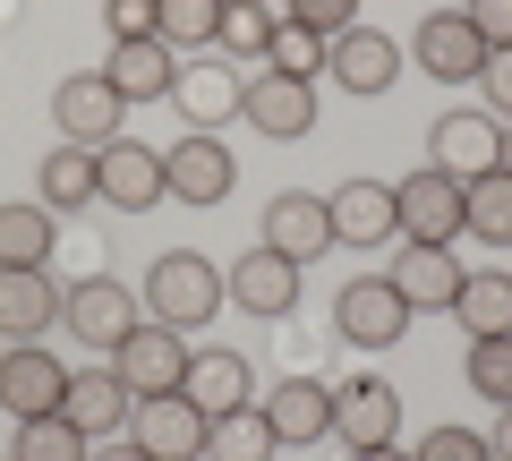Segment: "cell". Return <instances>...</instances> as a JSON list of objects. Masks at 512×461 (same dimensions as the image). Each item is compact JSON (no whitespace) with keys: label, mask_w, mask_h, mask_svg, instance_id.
Returning <instances> with one entry per match:
<instances>
[{"label":"cell","mask_w":512,"mask_h":461,"mask_svg":"<svg viewBox=\"0 0 512 461\" xmlns=\"http://www.w3.org/2000/svg\"><path fill=\"white\" fill-rule=\"evenodd\" d=\"M146 316L154 325H171V333H197V325H214L222 308H231V291H222V265H205L197 248H171V257H154V274H146Z\"/></svg>","instance_id":"cell-1"},{"label":"cell","mask_w":512,"mask_h":461,"mask_svg":"<svg viewBox=\"0 0 512 461\" xmlns=\"http://www.w3.org/2000/svg\"><path fill=\"white\" fill-rule=\"evenodd\" d=\"M60 325H69V342H86V351H120L128 333L146 325V299L128 291L120 274H86V282H69L60 291Z\"/></svg>","instance_id":"cell-2"},{"label":"cell","mask_w":512,"mask_h":461,"mask_svg":"<svg viewBox=\"0 0 512 461\" xmlns=\"http://www.w3.org/2000/svg\"><path fill=\"white\" fill-rule=\"evenodd\" d=\"M402 333H410V299L384 274L342 282V299H333V342H350V351H393Z\"/></svg>","instance_id":"cell-3"},{"label":"cell","mask_w":512,"mask_h":461,"mask_svg":"<svg viewBox=\"0 0 512 461\" xmlns=\"http://www.w3.org/2000/svg\"><path fill=\"white\" fill-rule=\"evenodd\" d=\"M410 60H419L436 86H478V69H487V35L470 26V9H427V18L410 26Z\"/></svg>","instance_id":"cell-4"},{"label":"cell","mask_w":512,"mask_h":461,"mask_svg":"<svg viewBox=\"0 0 512 461\" xmlns=\"http://www.w3.org/2000/svg\"><path fill=\"white\" fill-rule=\"evenodd\" d=\"M120 120H128V103L111 94L103 69H69V77L52 86V129H60V146H111Z\"/></svg>","instance_id":"cell-5"},{"label":"cell","mask_w":512,"mask_h":461,"mask_svg":"<svg viewBox=\"0 0 512 461\" xmlns=\"http://www.w3.org/2000/svg\"><path fill=\"white\" fill-rule=\"evenodd\" d=\"M239 120H248L256 137L291 146V137L316 129V86L308 77H282V69H256V77H239Z\"/></svg>","instance_id":"cell-6"},{"label":"cell","mask_w":512,"mask_h":461,"mask_svg":"<svg viewBox=\"0 0 512 461\" xmlns=\"http://www.w3.org/2000/svg\"><path fill=\"white\" fill-rule=\"evenodd\" d=\"M111 368H120V385H128V402H154V393H180L188 385V333H171V325H137L111 351Z\"/></svg>","instance_id":"cell-7"},{"label":"cell","mask_w":512,"mask_h":461,"mask_svg":"<svg viewBox=\"0 0 512 461\" xmlns=\"http://www.w3.org/2000/svg\"><path fill=\"white\" fill-rule=\"evenodd\" d=\"M231 180H239V154L222 146L214 129H188L180 146H163V188L180 205H222V197H231Z\"/></svg>","instance_id":"cell-8"},{"label":"cell","mask_w":512,"mask_h":461,"mask_svg":"<svg viewBox=\"0 0 512 461\" xmlns=\"http://www.w3.org/2000/svg\"><path fill=\"white\" fill-rule=\"evenodd\" d=\"M94 197L120 205V214H146V205H163V154L137 146V137H111V146H94Z\"/></svg>","instance_id":"cell-9"},{"label":"cell","mask_w":512,"mask_h":461,"mask_svg":"<svg viewBox=\"0 0 512 461\" xmlns=\"http://www.w3.org/2000/svg\"><path fill=\"white\" fill-rule=\"evenodd\" d=\"M128 444L154 461H205V410L188 393H154V402L128 410Z\"/></svg>","instance_id":"cell-10"},{"label":"cell","mask_w":512,"mask_h":461,"mask_svg":"<svg viewBox=\"0 0 512 461\" xmlns=\"http://www.w3.org/2000/svg\"><path fill=\"white\" fill-rule=\"evenodd\" d=\"M60 393H69V359H52L43 342L0 351V410L9 419H43V410H60Z\"/></svg>","instance_id":"cell-11"},{"label":"cell","mask_w":512,"mask_h":461,"mask_svg":"<svg viewBox=\"0 0 512 461\" xmlns=\"http://www.w3.org/2000/svg\"><path fill=\"white\" fill-rule=\"evenodd\" d=\"M393 291L410 299V316H427V308H444L453 316V299H461V257H453V240H402V257H393Z\"/></svg>","instance_id":"cell-12"},{"label":"cell","mask_w":512,"mask_h":461,"mask_svg":"<svg viewBox=\"0 0 512 461\" xmlns=\"http://www.w3.org/2000/svg\"><path fill=\"white\" fill-rule=\"evenodd\" d=\"M427 163L453 171V180L495 171V163H504V120H495V111H444L436 129H427Z\"/></svg>","instance_id":"cell-13"},{"label":"cell","mask_w":512,"mask_h":461,"mask_svg":"<svg viewBox=\"0 0 512 461\" xmlns=\"http://www.w3.org/2000/svg\"><path fill=\"white\" fill-rule=\"evenodd\" d=\"M299 274H308V265L274 257V248L256 240L239 265H222V291H231V308H248V316H265V325H274V316L299 308Z\"/></svg>","instance_id":"cell-14"},{"label":"cell","mask_w":512,"mask_h":461,"mask_svg":"<svg viewBox=\"0 0 512 461\" xmlns=\"http://www.w3.org/2000/svg\"><path fill=\"white\" fill-rule=\"evenodd\" d=\"M256 231H265V248H274V257L316 265V257L333 248V205L316 197V188H282V197L265 205V222H256Z\"/></svg>","instance_id":"cell-15"},{"label":"cell","mask_w":512,"mask_h":461,"mask_svg":"<svg viewBox=\"0 0 512 461\" xmlns=\"http://www.w3.org/2000/svg\"><path fill=\"white\" fill-rule=\"evenodd\" d=\"M393 214H402V240H461V180L419 163L410 180H393Z\"/></svg>","instance_id":"cell-16"},{"label":"cell","mask_w":512,"mask_h":461,"mask_svg":"<svg viewBox=\"0 0 512 461\" xmlns=\"http://www.w3.org/2000/svg\"><path fill=\"white\" fill-rule=\"evenodd\" d=\"M325 77L342 94H393V77H402V43L376 35V26H342V35L325 43Z\"/></svg>","instance_id":"cell-17"},{"label":"cell","mask_w":512,"mask_h":461,"mask_svg":"<svg viewBox=\"0 0 512 461\" xmlns=\"http://www.w3.org/2000/svg\"><path fill=\"white\" fill-rule=\"evenodd\" d=\"M60 325L52 265H0V342H43Z\"/></svg>","instance_id":"cell-18"},{"label":"cell","mask_w":512,"mask_h":461,"mask_svg":"<svg viewBox=\"0 0 512 461\" xmlns=\"http://www.w3.org/2000/svg\"><path fill=\"white\" fill-rule=\"evenodd\" d=\"M188 402L205 410V419H231V410H248L256 402V359H239V351H222V342H205V351H188Z\"/></svg>","instance_id":"cell-19"},{"label":"cell","mask_w":512,"mask_h":461,"mask_svg":"<svg viewBox=\"0 0 512 461\" xmlns=\"http://www.w3.org/2000/svg\"><path fill=\"white\" fill-rule=\"evenodd\" d=\"M325 205H333V240H342V248H384V240H402L393 180H342Z\"/></svg>","instance_id":"cell-20"},{"label":"cell","mask_w":512,"mask_h":461,"mask_svg":"<svg viewBox=\"0 0 512 461\" xmlns=\"http://www.w3.org/2000/svg\"><path fill=\"white\" fill-rule=\"evenodd\" d=\"M128 385L120 368H69V393H60V419L77 427V436H128Z\"/></svg>","instance_id":"cell-21"},{"label":"cell","mask_w":512,"mask_h":461,"mask_svg":"<svg viewBox=\"0 0 512 461\" xmlns=\"http://www.w3.org/2000/svg\"><path fill=\"white\" fill-rule=\"evenodd\" d=\"M333 436H350V453L359 444H393L402 436V393L384 385V376H350L333 393Z\"/></svg>","instance_id":"cell-22"},{"label":"cell","mask_w":512,"mask_h":461,"mask_svg":"<svg viewBox=\"0 0 512 461\" xmlns=\"http://www.w3.org/2000/svg\"><path fill=\"white\" fill-rule=\"evenodd\" d=\"M256 410H265L274 444H325L333 436V385H316V376H282Z\"/></svg>","instance_id":"cell-23"},{"label":"cell","mask_w":512,"mask_h":461,"mask_svg":"<svg viewBox=\"0 0 512 461\" xmlns=\"http://www.w3.org/2000/svg\"><path fill=\"white\" fill-rule=\"evenodd\" d=\"M103 77H111V94H120V103H171V77H180V60H171L163 35H137V43H111Z\"/></svg>","instance_id":"cell-24"},{"label":"cell","mask_w":512,"mask_h":461,"mask_svg":"<svg viewBox=\"0 0 512 461\" xmlns=\"http://www.w3.org/2000/svg\"><path fill=\"white\" fill-rule=\"evenodd\" d=\"M171 103H180L188 129H214V137H222V129L239 120V77L222 69V60H197V69L171 77Z\"/></svg>","instance_id":"cell-25"},{"label":"cell","mask_w":512,"mask_h":461,"mask_svg":"<svg viewBox=\"0 0 512 461\" xmlns=\"http://www.w3.org/2000/svg\"><path fill=\"white\" fill-rule=\"evenodd\" d=\"M461 231H478L487 248H512V171H478V180H461Z\"/></svg>","instance_id":"cell-26"},{"label":"cell","mask_w":512,"mask_h":461,"mask_svg":"<svg viewBox=\"0 0 512 461\" xmlns=\"http://www.w3.org/2000/svg\"><path fill=\"white\" fill-rule=\"evenodd\" d=\"M94 197V146H52L43 154V214H86Z\"/></svg>","instance_id":"cell-27"},{"label":"cell","mask_w":512,"mask_h":461,"mask_svg":"<svg viewBox=\"0 0 512 461\" xmlns=\"http://www.w3.org/2000/svg\"><path fill=\"white\" fill-rule=\"evenodd\" d=\"M214 43L231 60H256V69H265V52H274V0H222Z\"/></svg>","instance_id":"cell-28"},{"label":"cell","mask_w":512,"mask_h":461,"mask_svg":"<svg viewBox=\"0 0 512 461\" xmlns=\"http://www.w3.org/2000/svg\"><path fill=\"white\" fill-rule=\"evenodd\" d=\"M453 316H461L470 342L512 333V274H470V282H461V299H453Z\"/></svg>","instance_id":"cell-29"},{"label":"cell","mask_w":512,"mask_h":461,"mask_svg":"<svg viewBox=\"0 0 512 461\" xmlns=\"http://www.w3.org/2000/svg\"><path fill=\"white\" fill-rule=\"evenodd\" d=\"M205 461H274V427L265 410H231V419H205Z\"/></svg>","instance_id":"cell-30"},{"label":"cell","mask_w":512,"mask_h":461,"mask_svg":"<svg viewBox=\"0 0 512 461\" xmlns=\"http://www.w3.org/2000/svg\"><path fill=\"white\" fill-rule=\"evenodd\" d=\"M94 436H77L60 410H43V419H18V436H9V461H86Z\"/></svg>","instance_id":"cell-31"},{"label":"cell","mask_w":512,"mask_h":461,"mask_svg":"<svg viewBox=\"0 0 512 461\" xmlns=\"http://www.w3.org/2000/svg\"><path fill=\"white\" fill-rule=\"evenodd\" d=\"M52 214L43 205H0V265H52Z\"/></svg>","instance_id":"cell-32"},{"label":"cell","mask_w":512,"mask_h":461,"mask_svg":"<svg viewBox=\"0 0 512 461\" xmlns=\"http://www.w3.org/2000/svg\"><path fill=\"white\" fill-rule=\"evenodd\" d=\"M265 69H282V77H325V35L316 26H291V18H274V52H265Z\"/></svg>","instance_id":"cell-33"},{"label":"cell","mask_w":512,"mask_h":461,"mask_svg":"<svg viewBox=\"0 0 512 461\" xmlns=\"http://www.w3.org/2000/svg\"><path fill=\"white\" fill-rule=\"evenodd\" d=\"M461 376H470L478 402L504 410V402H512V333H487V342H470V368H461Z\"/></svg>","instance_id":"cell-34"},{"label":"cell","mask_w":512,"mask_h":461,"mask_svg":"<svg viewBox=\"0 0 512 461\" xmlns=\"http://www.w3.org/2000/svg\"><path fill=\"white\" fill-rule=\"evenodd\" d=\"M214 18H222V0H163V9H154V35L171 43V52H180V43H214Z\"/></svg>","instance_id":"cell-35"},{"label":"cell","mask_w":512,"mask_h":461,"mask_svg":"<svg viewBox=\"0 0 512 461\" xmlns=\"http://www.w3.org/2000/svg\"><path fill=\"white\" fill-rule=\"evenodd\" d=\"M410 461H495V453H487L478 427H427V436L410 444Z\"/></svg>","instance_id":"cell-36"},{"label":"cell","mask_w":512,"mask_h":461,"mask_svg":"<svg viewBox=\"0 0 512 461\" xmlns=\"http://www.w3.org/2000/svg\"><path fill=\"white\" fill-rule=\"evenodd\" d=\"M282 18L291 26H316V35H342V26H359V0H282Z\"/></svg>","instance_id":"cell-37"},{"label":"cell","mask_w":512,"mask_h":461,"mask_svg":"<svg viewBox=\"0 0 512 461\" xmlns=\"http://www.w3.org/2000/svg\"><path fill=\"white\" fill-rule=\"evenodd\" d=\"M154 9H163V0H103V26H111V43H137V35H154Z\"/></svg>","instance_id":"cell-38"},{"label":"cell","mask_w":512,"mask_h":461,"mask_svg":"<svg viewBox=\"0 0 512 461\" xmlns=\"http://www.w3.org/2000/svg\"><path fill=\"white\" fill-rule=\"evenodd\" d=\"M478 94H487V111L512 129V43H504V52H487V69H478Z\"/></svg>","instance_id":"cell-39"},{"label":"cell","mask_w":512,"mask_h":461,"mask_svg":"<svg viewBox=\"0 0 512 461\" xmlns=\"http://www.w3.org/2000/svg\"><path fill=\"white\" fill-rule=\"evenodd\" d=\"M470 26L487 35V52H504L512 43V0H470Z\"/></svg>","instance_id":"cell-40"},{"label":"cell","mask_w":512,"mask_h":461,"mask_svg":"<svg viewBox=\"0 0 512 461\" xmlns=\"http://www.w3.org/2000/svg\"><path fill=\"white\" fill-rule=\"evenodd\" d=\"M487 453H495V461H512V402L495 410V436H487Z\"/></svg>","instance_id":"cell-41"},{"label":"cell","mask_w":512,"mask_h":461,"mask_svg":"<svg viewBox=\"0 0 512 461\" xmlns=\"http://www.w3.org/2000/svg\"><path fill=\"white\" fill-rule=\"evenodd\" d=\"M86 461H154V453H137V444H128V436H120V444H94V453H86Z\"/></svg>","instance_id":"cell-42"},{"label":"cell","mask_w":512,"mask_h":461,"mask_svg":"<svg viewBox=\"0 0 512 461\" xmlns=\"http://www.w3.org/2000/svg\"><path fill=\"white\" fill-rule=\"evenodd\" d=\"M350 461H410V453H402V444H359Z\"/></svg>","instance_id":"cell-43"},{"label":"cell","mask_w":512,"mask_h":461,"mask_svg":"<svg viewBox=\"0 0 512 461\" xmlns=\"http://www.w3.org/2000/svg\"><path fill=\"white\" fill-rule=\"evenodd\" d=\"M504 171H512V129H504Z\"/></svg>","instance_id":"cell-44"},{"label":"cell","mask_w":512,"mask_h":461,"mask_svg":"<svg viewBox=\"0 0 512 461\" xmlns=\"http://www.w3.org/2000/svg\"><path fill=\"white\" fill-rule=\"evenodd\" d=\"M444 9H470V0H444Z\"/></svg>","instance_id":"cell-45"},{"label":"cell","mask_w":512,"mask_h":461,"mask_svg":"<svg viewBox=\"0 0 512 461\" xmlns=\"http://www.w3.org/2000/svg\"><path fill=\"white\" fill-rule=\"evenodd\" d=\"M0 461H9V453H0Z\"/></svg>","instance_id":"cell-46"}]
</instances>
